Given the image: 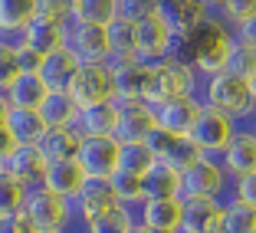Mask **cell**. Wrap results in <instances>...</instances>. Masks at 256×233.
<instances>
[{"label":"cell","instance_id":"cell-1","mask_svg":"<svg viewBox=\"0 0 256 233\" xmlns=\"http://www.w3.org/2000/svg\"><path fill=\"white\" fill-rule=\"evenodd\" d=\"M204 108H214V112L234 118L236 125H246L256 112V96L253 86L236 79L230 72H220L207 79V89H204Z\"/></svg>","mask_w":256,"mask_h":233},{"label":"cell","instance_id":"cell-2","mask_svg":"<svg viewBox=\"0 0 256 233\" xmlns=\"http://www.w3.org/2000/svg\"><path fill=\"white\" fill-rule=\"evenodd\" d=\"M230 197V174L224 171L217 158L204 154L194 168L181 174V200H217L224 204Z\"/></svg>","mask_w":256,"mask_h":233},{"label":"cell","instance_id":"cell-3","mask_svg":"<svg viewBox=\"0 0 256 233\" xmlns=\"http://www.w3.org/2000/svg\"><path fill=\"white\" fill-rule=\"evenodd\" d=\"M66 40H62V50L72 56L79 66H106L108 62V40H106V26H86V23L69 20L62 26Z\"/></svg>","mask_w":256,"mask_h":233},{"label":"cell","instance_id":"cell-4","mask_svg":"<svg viewBox=\"0 0 256 233\" xmlns=\"http://www.w3.org/2000/svg\"><path fill=\"white\" fill-rule=\"evenodd\" d=\"M236 122L226 118V115L214 112V108H200V115H197L194 128H190V142L200 148V154H207V158H220L226 151V144H230V138L236 135Z\"/></svg>","mask_w":256,"mask_h":233},{"label":"cell","instance_id":"cell-5","mask_svg":"<svg viewBox=\"0 0 256 233\" xmlns=\"http://www.w3.org/2000/svg\"><path fill=\"white\" fill-rule=\"evenodd\" d=\"M0 171L7 174V178L20 180L23 194H33V190L46 188V161H43L36 144H16L7 158L0 161Z\"/></svg>","mask_w":256,"mask_h":233},{"label":"cell","instance_id":"cell-6","mask_svg":"<svg viewBox=\"0 0 256 233\" xmlns=\"http://www.w3.org/2000/svg\"><path fill=\"white\" fill-rule=\"evenodd\" d=\"M69 96L76 98L79 108H92V106H106V102H115V79L108 66H86L79 69Z\"/></svg>","mask_w":256,"mask_h":233},{"label":"cell","instance_id":"cell-7","mask_svg":"<svg viewBox=\"0 0 256 233\" xmlns=\"http://www.w3.org/2000/svg\"><path fill=\"white\" fill-rule=\"evenodd\" d=\"M158 16L174 36H190L210 20L207 0H158Z\"/></svg>","mask_w":256,"mask_h":233},{"label":"cell","instance_id":"cell-8","mask_svg":"<svg viewBox=\"0 0 256 233\" xmlns=\"http://www.w3.org/2000/svg\"><path fill=\"white\" fill-rule=\"evenodd\" d=\"M118 151H122V144L115 142V138H82L76 161H79V168L86 171V178L108 180L118 171Z\"/></svg>","mask_w":256,"mask_h":233},{"label":"cell","instance_id":"cell-9","mask_svg":"<svg viewBox=\"0 0 256 233\" xmlns=\"http://www.w3.org/2000/svg\"><path fill=\"white\" fill-rule=\"evenodd\" d=\"M171 40H174V33L164 26V20H161L158 14L148 16L144 23L135 26V43H138L135 62L142 69H151V66H158V62H164L168 50H171Z\"/></svg>","mask_w":256,"mask_h":233},{"label":"cell","instance_id":"cell-10","mask_svg":"<svg viewBox=\"0 0 256 233\" xmlns=\"http://www.w3.org/2000/svg\"><path fill=\"white\" fill-rule=\"evenodd\" d=\"M76 200H62V197H56L53 190H33V194H26V204H23V214L30 217V224L36 226V230H60L62 220L69 217V210H72Z\"/></svg>","mask_w":256,"mask_h":233},{"label":"cell","instance_id":"cell-11","mask_svg":"<svg viewBox=\"0 0 256 233\" xmlns=\"http://www.w3.org/2000/svg\"><path fill=\"white\" fill-rule=\"evenodd\" d=\"M151 132H154V112L144 102H125V106H118V122H115V135H112L118 144H144Z\"/></svg>","mask_w":256,"mask_h":233},{"label":"cell","instance_id":"cell-12","mask_svg":"<svg viewBox=\"0 0 256 233\" xmlns=\"http://www.w3.org/2000/svg\"><path fill=\"white\" fill-rule=\"evenodd\" d=\"M151 112H154V128H161V132H168L174 138H188L197 115H200V106L190 96H178L171 102H164V106L151 108Z\"/></svg>","mask_w":256,"mask_h":233},{"label":"cell","instance_id":"cell-13","mask_svg":"<svg viewBox=\"0 0 256 233\" xmlns=\"http://www.w3.org/2000/svg\"><path fill=\"white\" fill-rule=\"evenodd\" d=\"M220 164L230 178H243V174H253L256 171V132L246 125L236 128V135L230 138L226 151L220 154Z\"/></svg>","mask_w":256,"mask_h":233},{"label":"cell","instance_id":"cell-14","mask_svg":"<svg viewBox=\"0 0 256 233\" xmlns=\"http://www.w3.org/2000/svg\"><path fill=\"white\" fill-rule=\"evenodd\" d=\"M86 171L79 168V161H53V164H46V190H53L56 197L62 200H79L86 188Z\"/></svg>","mask_w":256,"mask_h":233},{"label":"cell","instance_id":"cell-15","mask_svg":"<svg viewBox=\"0 0 256 233\" xmlns=\"http://www.w3.org/2000/svg\"><path fill=\"white\" fill-rule=\"evenodd\" d=\"M184 220V200L181 197H168V200H144L142 204V224L158 233H178Z\"/></svg>","mask_w":256,"mask_h":233},{"label":"cell","instance_id":"cell-16","mask_svg":"<svg viewBox=\"0 0 256 233\" xmlns=\"http://www.w3.org/2000/svg\"><path fill=\"white\" fill-rule=\"evenodd\" d=\"M115 122H118V106H115V102H106V106L79 108V118H76L72 132L79 138H112Z\"/></svg>","mask_w":256,"mask_h":233},{"label":"cell","instance_id":"cell-17","mask_svg":"<svg viewBox=\"0 0 256 233\" xmlns=\"http://www.w3.org/2000/svg\"><path fill=\"white\" fill-rule=\"evenodd\" d=\"M224 204L217 200H184V220L178 233H220Z\"/></svg>","mask_w":256,"mask_h":233},{"label":"cell","instance_id":"cell-18","mask_svg":"<svg viewBox=\"0 0 256 233\" xmlns=\"http://www.w3.org/2000/svg\"><path fill=\"white\" fill-rule=\"evenodd\" d=\"M4 96H7V106H10V108L40 112V106L46 102L50 89H46V82L40 79V72H20V76L14 79V86H10Z\"/></svg>","mask_w":256,"mask_h":233},{"label":"cell","instance_id":"cell-19","mask_svg":"<svg viewBox=\"0 0 256 233\" xmlns=\"http://www.w3.org/2000/svg\"><path fill=\"white\" fill-rule=\"evenodd\" d=\"M79 69H82V66H79L66 50H60V53L43 56L40 79L46 82V89H50V92H69V89H72V82H76V76H79Z\"/></svg>","mask_w":256,"mask_h":233},{"label":"cell","instance_id":"cell-20","mask_svg":"<svg viewBox=\"0 0 256 233\" xmlns=\"http://www.w3.org/2000/svg\"><path fill=\"white\" fill-rule=\"evenodd\" d=\"M118 207V197H115L112 184L108 180H86L82 194H79V200H76V210L82 214V217L96 220V217H106L108 210H115Z\"/></svg>","mask_w":256,"mask_h":233},{"label":"cell","instance_id":"cell-21","mask_svg":"<svg viewBox=\"0 0 256 233\" xmlns=\"http://www.w3.org/2000/svg\"><path fill=\"white\" fill-rule=\"evenodd\" d=\"M79 144H82V138L76 135L72 128H46L36 148L46 164H53V161H72L79 154Z\"/></svg>","mask_w":256,"mask_h":233},{"label":"cell","instance_id":"cell-22","mask_svg":"<svg viewBox=\"0 0 256 233\" xmlns=\"http://www.w3.org/2000/svg\"><path fill=\"white\" fill-rule=\"evenodd\" d=\"M106 66L112 69V79H115V102H118V106H125V102H142L148 69H142L138 62H106Z\"/></svg>","mask_w":256,"mask_h":233},{"label":"cell","instance_id":"cell-23","mask_svg":"<svg viewBox=\"0 0 256 233\" xmlns=\"http://www.w3.org/2000/svg\"><path fill=\"white\" fill-rule=\"evenodd\" d=\"M144 200H168V197H181V174L168 168L164 161H154L151 171L142 178Z\"/></svg>","mask_w":256,"mask_h":233},{"label":"cell","instance_id":"cell-24","mask_svg":"<svg viewBox=\"0 0 256 233\" xmlns=\"http://www.w3.org/2000/svg\"><path fill=\"white\" fill-rule=\"evenodd\" d=\"M40 118L46 128H72L79 118V106L69 92H50L46 102L40 106Z\"/></svg>","mask_w":256,"mask_h":233},{"label":"cell","instance_id":"cell-25","mask_svg":"<svg viewBox=\"0 0 256 233\" xmlns=\"http://www.w3.org/2000/svg\"><path fill=\"white\" fill-rule=\"evenodd\" d=\"M106 40H108V62H135L138 56V43H135V26L115 16L106 26Z\"/></svg>","mask_w":256,"mask_h":233},{"label":"cell","instance_id":"cell-26","mask_svg":"<svg viewBox=\"0 0 256 233\" xmlns=\"http://www.w3.org/2000/svg\"><path fill=\"white\" fill-rule=\"evenodd\" d=\"M4 128L10 132V138H14L16 144H36L40 138H43V132H46L40 112H26V108H10Z\"/></svg>","mask_w":256,"mask_h":233},{"label":"cell","instance_id":"cell-27","mask_svg":"<svg viewBox=\"0 0 256 233\" xmlns=\"http://www.w3.org/2000/svg\"><path fill=\"white\" fill-rule=\"evenodd\" d=\"M62 40H66L62 26H56V23H50V20H36V16H33V23L26 26V50H33V53H40V56L60 53Z\"/></svg>","mask_w":256,"mask_h":233},{"label":"cell","instance_id":"cell-28","mask_svg":"<svg viewBox=\"0 0 256 233\" xmlns=\"http://www.w3.org/2000/svg\"><path fill=\"white\" fill-rule=\"evenodd\" d=\"M115 14H118L115 0H72V20L86 26H108Z\"/></svg>","mask_w":256,"mask_h":233},{"label":"cell","instance_id":"cell-29","mask_svg":"<svg viewBox=\"0 0 256 233\" xmlns=\"http://www.w3.org/2000/svg\"><path fill=\"white\" fill-rule=\"evenodd\" d=\"M36 16V0H0V26L26 30Z\"/></svg>","mask_w":256,"mask_h":233},{"label":"cell","instance_id":"cell-30","mask_svg":"<svg viewBox=\"0 0 256 233\" xmlns=\"http://www.w3.org/2000/svg\"><path fill=\"white\" fill-rule=\"evenodd\" d=\"M220 233H256V207H246V204H224V224H220Z\"/></svg>","mask_w":256,"mask_h":233},{"label":"cell","instance_id":"cell-31","mask_svg":"<svg viewBox=\"0 0 256 233\" xmlns=\"http://www.w3.org/2000/svg\"><path fill=\"white\" fill-rule=\"evenodd\" d=\"M154 164V154L148 151V144H122L118 151V171L135 174V178H144Z\"/></svg>","mask_w":256,"mask_h":233},{"label":"cell","instance_id":"cell-32","mask_svg":"<svg viewBox=\"0 0 256 233\" xmlns=\"http://www.w3.org/2000/svg\"><path fill=\"white\" fill-rule=\"evenodd\" d=\"M226 72L236 76V79H243V82H253L256 79V50L246 43H240L236 40L234 50H230V60H226Z\"/></svg>","mask_w":256,"mask_h":233},{"label":"cell","instance_id":"cell-33","mask_svg":"<svg viewBox=\"0 0 256 233\" xmlns=\"http://www.w3.org/2000/svg\"><path fill=\"white\" fill-rule=\"evenodd\" d=\"M200 158H204V154H200V148H197V144L190 142V138H178V142H174V148L168 151V154H164L161 161H164L168 168H174L178 174H184L188 168H194Z\"/></svg>","mask_w":256,"mask_h":233},{"label":"cell","instance_id":"cell-34","mask_svg":"<svg viewBox=\"0 0 256 233\" xmlns=\"http://www.w3.org/2000/svg\"><path fill=\"white\" fill-rule=\"evenodd\" d=\"M108 184H112V190H115V197H118L122 207H128V204H142V200H144L142 178H135V174L115 171L112 178H108Z\"/></svg>","mask_w":256,"mask_h":233},{"label":"cell","instance_id":"cell-35","mask_svg":"<svg viewBox=\"0 0 256 233\" xmlns=\"http://www.w3.org/2000/svg\"><path fill=\"white\" fill-rule=\"evenodd\" d=\"M115 7H118V20L132 23V26H138V23H144L148 16L158 14V0H115Z\"/></svg>","mask_w":256,"mask_h":233},{"label":"cell","instance_id":"cell-36","mask_svg":"<svg viewBox=\"0 0 256 233\" xmlns=\"http://www.w3.org/2000/svg\"><path fill=\"white\" fill-rule=\"evenodd\" d=\"M23 204H26L23 184H20V180H14V178H7V174H0V217L23 210Z\"/></svg>","mask_w":256,"mask_h":233},{"label":"cell","instance_id":"cell-37","mask_svg":"<svg viewBox=\"0 0 256 233\" xmlns=\"http://www.w3.org/2000/svg\"><path fill=\"white\" fill-rule=\"evenodd\" d=\"M246 204V207H256V171L253 174H243V178H230V197L224 204Z\"/></svg>","mask_w":256,"mask_h":233},{"label":"cell","instance_id":"cell-38","mask_svg":"<svg viewBox=\"0 0 256 233\" xmlns=\"http://www.w3.org/2000/svg\"><path fill=\"white\" fill-rule=\"evenodd\" d=\"M0 233H40V230L30 224V217H26L23 210H16V214L0 217Z\"/></svg>","mask_w":256,"mask_h":233},{"label":"cell","instance_id":"cell-39","mask_svg":"<svg viewBox=\"0 0 256 233\" xmlns=\"http://www.w3.org/2000/svg\"><path fill=\"white\" fill-rule=\"evenodd\" d=\"M174 142H178L174 135H168V132H161V128H154V132L148 135V142H144V144H148V151L154 154V161H161V158L168 154V151L174 148Z\"/></svg>","mask_w":256,"mask_h":233},{"label":"cell","instance_id":"cell-40","mask_svg":"<svg viewBox=\"0 0 256 233\" xmlns=\"http://www.w3.org/2000/svg\"><path fill=\"white\" fill-rule=\"evenodd\" d=\"M20 50H26V30L0 26V53H20Z\"/></svg>","mask_w":256,"mask_h":233},{"label":"cell","instance_id":"cell-41","mask_svg":"<svg viewBox=\"0 0 256 233\" xmlns=\"http://www.w3.org/2000/svg\"><path fill=\"white\" fill-rule=\"evenodd\" d=\"M20 76V66H16V53H0V92H7L14 86V79Z\"/></svg>","mask_w":256,"mask_h":233},{"label":"cell","instance_id":"cell-42","mask_svg":"<svg viewBox=\"0 0 256 233\" xmlns=\"http://www.w3.org/2000/svg\"><path fill=\"white\" fill-rule=\"evenodd\" d=\"M60 233H92V220L82 217V214L76 210V204H72V210H69V217L62 220Z\"/></svg>","mask_w":256,"mask_h":233},{"label":"cell","instance_id":"cell-43","mask_svg":"<svg viewBox=\"0 0 256 233\" xmlns=\"http://www.w3.org/2000/svg\"><path fill=\"white\" fill-rule=\"evenodd\" d=\"M16 66H20V72H40L43 56L33 53V50H20V53H16Z\"/></svg>","mask_w":256,"mask_h":233},{"label":"cell","instance_id":"cell-44","mask_svg":"<svg viewBox=\"0 0 256 233\" xmlns=\"http://www.w3.org/2000/svg\"><path fill=\"white\" fill-rule=\"evenodd\" d=\"M234 33H236V40H240V43H246V46H253V50H256V16H250L246 23H240Z\"/></svg>","mask_w":256,"mask_h":233},{"label":"cell","instance_id":"cell-45","mask_svg":"<svg viewBox=\"0 0 256 233\" xmlns=\"http://www.w3.org/2000/svg\"><path fill=\"white\" fill-rule=\"evenodd\" d=\"M14 148H16V142H14V138H10V132H7V128L0 125V161L7 158V154H10V151H14Z\"/></svg>","mask_w":256,"mask_h":233},{"label":"cell","instance_id":"cell-46","mask_svg":"<svg viewBox=\"0 0 256 233\" xmlns=\"http://www.w3.org/2000/svg\"><path fill=\"white\" fill-rule=\"evenodd\" d=\"M7 112H10V106H7V96H4V92H0V125H4V122H7Z\"/></svg>","mask_w":256,"mask_h":233},{"label":"cell","instance_id":"cell-47","mask_svg":"<svg viewBox=\"0 0 256 233\" xmlns=\"http://www.w3.org/2000/svg\"><path fill=\"white\" fill-rule=\"evenodd\" d=\"M132 233H158V230H148V226H135Z\"/></svg>","mask_w":256,"mask_h":233},{"label":"cell","instance_id":"cell-48","mask_svg":"<svg viewBox=\"0 0 256 233\" xmlns=\"http://www.w3.org/2000/svg\"><path fill=\"white\" fill-rule=\"evenodd\" d=\"M250 86H253V96H256V79H253V82H250Z\"/></svg>","mask_w":256,"mask_h":233},{"label":"cell","instance_id":"cell-49","mask_svg":"<svg viewBox=\"0 0 256 233\" xmlns=\"http://www.w3.org/2000/svg\"><path fill=\"white\" fill-rule=\"evenodd\" d=\"M40 233H60V230H40Z\"/></svg>","mask_w":256,"mask_h":233},{"label":"cell","instance_id":"cell-50","mask_svg":"<svg viewBox=\"0 0 256 233\" xmlns=\"http://www.w3.org/2000/svg\"><path fill=\"white\" fill-rule=\"evenodd\" d=\"M0 174H4V171H0Z\"/></svg>","mask_w":256,"mask_h":233}]
</instances>
